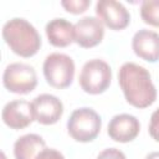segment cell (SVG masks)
Instances as JSON below:
<instances>
[{
	"mask_svg": "<svg viewBox=\"0 0 159 159\" xmlns=\"http://www.w3.org/2000/svg\"><path fill=\"white\" fill-rule=\"evenodd\" d=\"M45 31L48 42L56 47H66L75 41V25L63 17L50 20Z\"/></svg>",
	"mask_w": 159,
	"mask_h": 159,
	"instance_id": "4fadbf2b",
	"label": "cell"
},
{
	"mask_svg": "<svg viewBox=\"0 0 159 159\" xmlns=\"http://www.w3.org/2000/svg\"><path fill=\"white\" fill-rule=\"evenodd\" d=\"M104 36L103 24L98 17L84 16L75 24V42L81 47L97 46Z\"/></svg>",
	"mask_w": 159,
	"mask_h": 159,
	"instance_id": "30bf717a",
	"label": "cell"
},
{
	"mask_svg": "<svg viewBox=\"0 0 159 159\" xmlns=\"http://www.w3.org/2000/svg\"><path fill=\"white\" fill-rule=\"evenodd\" d=\"M46 148V143L39 134H25L16 139L14 144L15 159H36Z\"/></svg>",
	"mask_w": 159,
	"mask_h": 159,
	"instance_id": "5bb4252c",
	"label": "cell"
},
{
	"mask_svg": "<svg viewBox=\"0 0 159 159\" xmlns=\"http://www.w3.org/2000/svg\"><path fill=\"white\" fill-rule=\"evenodd\" d=\"M36 159H65L63 154L56 149H51V148H45Z\"/></svg>",
	"mask_w": 159,
	"mask_h": 159,
	"instance_id": "d6986e66",
	"label": "cell"
},
{
	"mask_svg": "<svg viewBox=\"0 0 159 159\" xmlns=\"http://www.w3.org/2000/svg\"><path fill=\"white\" fill-rule=\"evenodd\" d=\"M32 109L35 119L45 125L55 124L62 117L63 104L62 102L53 94L42 93L34 98Z\"/></svg>",
	"mask_w": 159,
	"mask_h": 159,
	"instance_id": "9c48e42d",
	"label": "cell"
},
{
	"mask_svg": "<svg viewBox=\"0 0 159 159\" xmlns=\"http://www.w3.org/2000/svg\"><path fill=\"white\" fill-rule=\"evenodd\" d=\"M96 14L101 22L111 30H123L130 21L129 11L116 0H99L96 4Z\"/></svg>",
	"mask_w": 159,
	"mask_h": 159,
	"instance_id": "52a82bcc",
	"label": "cell"
},
{
	"mask_svg": "<svg viewBox=\"0 0 159 159\" xmlns=\"http://www.w3.org/2000/svg\"><path fill=\"white\" fill-rule=\"evenodd\" d=\"M42 70L46 82L50 86L55 88H66L73 81L75 62L66 53L53 52L45 58Z\"/></svg>",
	"mask_w": 159,
	"mask_h": 159,
	"instance_id": "5b68a950",
	"label": "cell"
},
{
	"mask_svg": "<svg viewBox=\"0 0 159 159\" xmlns=\"http://www.w3.org/2000/svg\"><path fill=\"white\" fill-rule=\"evenodd\" d=\"M145 159H159V152H153V153H149Z\"/></svg>",
	"mask_w": 159,
	"mask_h": 159,
	"instance_id": "ffe728a7",
	"label": "cell"
},
{
	"mask_svg": "<svg viewBox=\"0 0 159 159\" xmlns=\"http://www.w3.org/2000/svg\"><path fill=\"white\" fill-rule=\"evenodd\" d=\"M139 130V120L137 117L128 113L116 114L108 123V135L119 143H128L135 139Z\"/></svg>",
	"mask_w": 159,
	"mask_h": 159,
	"instance_id": "8fae6325",
	"label": "cell"
},
{
	"mask_svg": "<svg viewBox=\"0 0 159 159\" xmlns=\"http://www.w3.org/2000/svg\"><path fill=\"white\" fill-rule=\"evenodd\" d=\"M132 48L138 57L157 62L159 60V34L147 29L137 31L132 39Z\"/></svg>",
	"mask_w": 159,
	"mask_h": 159,
	"instance_id": "7c38bea8",
	"label": "cell"
},
{
	"mask_svg": "<svg viewBox=\"0 0 159 159\" xmlns=\"http://www.w3.org/2000/svg\"><path fill=\"white\" fill-rule=\"evenodd\" d=\"M80 86L89 94L103 93L111 84L112 70L109 65L99 58L87 61L80 73Z\"/></svg>",
	"mask_w": 159,
	"mask_h": 159,
	"instance_id": "277c9868",
	"label": "cell"
},
{
	"mask_svg": "<svg viewBox=\"0 0 159 159\" xmlns=\"http://www.w3.org/2000/svg\"><path fill=\"white\" fill-rule=\"evenodd\" d=\"M5 88L16 94H27L37 84V75L32 66L22 62H14L6 66L2 75Z\"/></svg>",
	"mask_w": 159,
	"mask_h": 159,
	"instance_id": "8992f818",
	"label": "cell"
},
{
	"mask_svg": "<svg viewBox=\"0 0 159 159\" xmlns=\"http://www.w3.org/2000/svg\"><path fill=\"white\" fill-rule=\"evenodd\" d=\"M101 127L102 120L99 114L88 107L75 109L67 120L68 134L75 140L82 143L92 142L96 139L101 132Z\"/></svg>",
	"mask_w": 159,
	"mask_h": 159,
	"instance_id": "3957f363",
	"label": "cell"
},
{
	"mask_svg": "<svg viewBox=\"0 0 159 159\" xmlns=\"http://www.w3.org/2000/svg\"><path fill=\"white\" fill-rule=\"evenodd\" d=\"M118 82L127 102L137 108H147L157 99V89L150 73L143 66L125 62L118 71Z\"/></svg>",
	"mask_w": 159,
	"mask_h": 159,
	"instance_id": "6da1fadb",
	"label": "cell"
},
{
	"mask_svg": "<svg viewBox=\"0 0 159 159\" xmlns=\"http://www.w3.org/2000/svg\"><path fill=\"white\" fill-rule=\"evenodd\" d=\"M149 134L154 140L159 142V108H157L150 116Z\"/></svg>",
	"mask_w": 159,
	"mask_h": 159,
	"instance_id": "e0dca14e",
	"label": "cell"
},
{
	"mask_svg": "<svg viewBox=\"0 0 159 159\" xmlns=\"http://www.w3.org/2000/svg\"><path fill=\"white\" fill-rule=\"evenodd\" d=\"M2 37L11 51L21 57H31L41 47L37 30L22 17L7 20L2 26Z\"/></svg>",
	"mask_w": 159,
	"mask_h": 159,
	"instance_id": "7a4b0ae2",
	"label": "cell"
},
{
	"mask_svg": "<svg viewBox=\"0 0 159 159\" xmlns=\"http://www.w3.org/2000/svg\"><path fill=\"white\" fill-rule=\"evenodd\" d=\"M4 123L11 129H24L35 119L32 103L25 99H15L6 103L1 112Z\"/></svg>",
	"mask_w": 159,
	"mask_h": 159,
	"instance_id": "ba28073f",
	"label": "cell"
},
{
	"mask_svg": "<svg viewBox=\"0 0 159 159\" xmlns=\"http://www.w3.org/2000/svg\"><path fill=\"white\" fill-rule=\"evenodd\" d=\"M140 16L145 24L159 27V0H144L140 5Z\"/></svg>",
	"mask_w": 159,
	"mask_h": 159,
	"instance_id": "9a60e30c",
	"label": "cell"
},
{
	"mask_svg": "<svg viewBox=\"0 0 159 159\" xmlns=\"http://www.w3.org/2000/svg\"><path fill=\"white\" fill-rule=\"evenodd\" d=\"M97 159H127V158L122 150L117 148H107L98 154Z\"/></svg>",
	"mask_w": 159,
	"mask_h": 159,
	"instance_id": "ac0fdd59",
	"label": "cell"
},
{
	"mask_svg": "<svg viewBox=\"0 0 159 159\" xmlns=\"http://www.w3.org/2000/svg\"><path fill=\"white\" fill-rule=\"evenodd\" d=\"M61 5L71 14H82L91 5L89 0H62Z\"/></svg>",
	"mask_w": 159,
	"mask_h": 159,
	"instance_id": "2e32d148",
	"label": "cell"
}]
</instances>
